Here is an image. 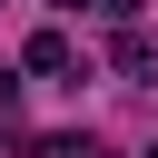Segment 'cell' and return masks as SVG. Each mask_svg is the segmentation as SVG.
I'll list each match as a JSON object with an SVG mask.
<instances>
[{"label":"cell","instance_id":"cell-1","mask_svg":"<svg viewBox=\"0 0 158 158\" xmlns=\"http://www.w3.org/2000/svg\"><path fill=\"white\" fill-rule=\"evenodd\" d=\"M109 59H118L128 79H148V69H158V40H148V30H118V49H109Z\"/></svg>","mask_w":158,"mask_h":158},{"label":"cell","instance_id":"cell-2","mask_svg":"<svg viewBox=\"0 0 158 158\" xmlns=\"http://www.w3.org/2000/svg\"><path fill=\"white\" fill-rule=\"evenodd\" d=\"M30 69L59 79V69H69V40H59V30H30Z\"/></svg>","mask_w":158,"mask_h":158},{"label":"cell","instance_id":"cell-3","mask_svg":"<svg viewBox=\"0 0 158 158\" xmlns=\"http://www.w3.org/2000/svg\"><path fill=\"white\" fill-rule=\"evenodd\" d=\"M89 158H99V148H89Z\"/></svg>","mask_w":158,"mask_h":158},{"label":"cell","instance_id":"cell-4","mask_svg":"<svg viewBox=\"0 0 158 158\" xmlns=\"http://www.w3.org/2000/svg\"><path fill=\"white\" fill-rule=\"evenodd\" d=\"M148 158H158V148H148Z\"/></svg>","mask_w":158,"mask_h":158}]
</instances>
